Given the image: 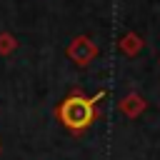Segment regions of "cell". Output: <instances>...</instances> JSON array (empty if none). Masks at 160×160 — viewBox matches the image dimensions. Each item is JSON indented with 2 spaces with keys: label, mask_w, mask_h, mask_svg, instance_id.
I'll use <instances>...</instances> for the list:
<instances>
[{
  "label": "cell",
  "mask_w": 160,
  "mask_h": 160,
  "mask_svg": "<svg viewBox=\"0 0 160 160\" xmlns=\"http://www.w3.org/2000/svg\"><path fill=\"white\" fill-rule=\"evenodd\" d=\"M98 98H100V95H95V98H85V95H80V92L68 95V98L60 102V108H58L60 122H62L68 130H72V132L88 128V125L95 120V100H98Z\"/></svg>",
  "instance_id": "cell-1"
}]
</instances>
